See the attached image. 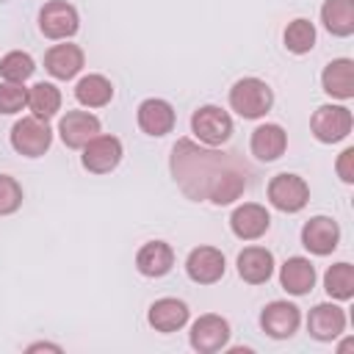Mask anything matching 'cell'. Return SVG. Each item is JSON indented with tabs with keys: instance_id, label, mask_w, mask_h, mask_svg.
<instances>
[{
	"instance_id": "16",
	"label": "cell",
	"mask_w": 354,
	"mask_h": 354,
	"mask_svg": "<svg viewBox=\"0 0 354 354\" xmlns=\"http://www.w3.org/2000/svg\"><path fill=\"white\" fill-rule=\"evenodd\" d=\"M44 66H47V72L53 77L69 80L83 69V50L77 44H55L44 55Z\"/></svg>"
},
{
	"instance_id": "6",
	"label": "cell",
	"mask_w": 354,
	"mask_h": 354,
	"mask_svg": "<svg viewBox=\"0 0 354 354\" xmlns=\"http://www.w3.org/2000/svg\"><path fill=\"white\" fill-rule=\"evenodd\" d=\"M77 25H80L77 11L66 0H50L39 11V28L47 39H66L77 30Z\"/></svg>"
},
{
	"instance_id": "17",
	"label": "cell",
	"mask_w": 354,
	"mask_h": 354,
	"mask_svg": "<svg viewBox=\"0 0 354 354\" xmlns=\"http://www.w3.org/2000/svg\"><path fill=\"white\" fill-rule=\"evenodd\" d=\"M138 127L149 136H166L174 127V108L166 100H144L138 105Z\"/></svg>"
},
{
	"instance_id": "11",
	"label": "cell",
	"mask_w": 354,
	"mask_h": 354,
	"mask_svg": "<svg viewBox=\"0 0 354 354\" xmlns=\"http://www.w3.org/2000/svg\"><path fill=\"white\" fill-rule=\"evenodd\" d=\"M58 133L64 138L66 147L77 149V147H86L94 136H100V119L86 113V111H69L61 124H58Z\"/></svg>"
},
{
	"instance_id": "22",
	"label": "cell",
	"mask_w": 354,
	"mask_h": 354,
	"mask_svg": "<svg viewBox=\"0 0 354 354\" xmlns=\"http://www.w3.org/2000/svg\"><path fill=\"white\" fill-rule=\"evenodd\" d=\"M279 282H282V288H285L288 293L301 296V293H307V290L313 288V282H315V268H313V263L304 260V257H290V260H285V266H282V271H279Z\"/></svg>"
},
{
	"instance_id": "31",
	"label": "cell",
	"mask_w": 354,
	"mask_h": 354,
	"mask_svg": "<svg viewBox=\"0 0 354 354\" xmlns=\"http://www.w3.org/2000/svg\"><path fill=\"white\" fill-rule=\"evenodd\" d=\"M19 205H22V188H19V183L14 177H8V174H0V216L14 213Z\"/></svg>"
},
{
	"instance_id": "13",
	"label": "cell",
	"mask_w": 354,
	"mask_h": 354,
	"mask_svg": "<svg viewBox=\"0 0 354 354\" xmlns=\"http://www.w3.org/2000/svg\"><path fill=\"white\" fill-rule=\"evenodd\" d=\"M271 218H268V210L263 205H254V202H246L241 207H235V213L230 216V227L238 238L243 241H254L260 238L266 230H268Z\"/></svg>"
},
{
	"instance_id": "21",
	"label": "cell",
	"mask_w": 354,
	"mask_h": 354,
	"mask_svg": "<svg viewBox=\"0 0 354 354\" xmlns=\"http://www.w3.org/2000/svg\"><path fill=\"white\" fill-rule=\"evenodd\" d=\"M288 147V136L279 124H260L252 133V152L260 160H277Z\"/></svg>"
},
{
	"instance_id": "8",
	"label": "cell",
	"mask_w": 354,
	"mask_h": 354,
	"mask_svg": "<svg viewBox=\"0 0 354 354\" xmlns=\"http://www.w3.org/2000/svg\"><path fill=\"white\" fill-rule=\"evenodd\" d=\"M122 160V141L113 136H94L83 149V166L94 174H105L116 169Z\"/></svg>"
},
{
	"instance_id": "33",
	"label": "cell",
	"mask_w": 354,
	"mask_h": 354,
	"mask_svg": "<svg viewBox=\"0 0 354 354\" xmlns=\"http://www.w3.org/2000/svg\"><path fill=\"white\" fill-rule=\"evenodd\" d=\"M61 351V346H55V343H33V346H28V351Z\"/></svg>"
},
{
	"instance_id": "14",
	"label": "cell",
	"mask_w": 354,
	"mask_h": 354,
	"mask_svg": "<svg viewBox=\"0 0 354 354\" xmlns=\"http://www.w3.org/2000/svg\"><path fill=\"white\" fill-rule=\"evenodd\" d=\"M299 321H301V315L290 301H271L260 315V324L271 337H290L296 332Z\"/></svg>"
},
{
	"instance_id": "24",
	"label": "cell",
	"mask_w": 354,
	"mask_h": 354,
	"mask_svg": "<svg viewBox=\"0 0 354 354\" xmlns=\"http://www.w3.org/2000/svg\"><path fill=\"white\" fill-rule=\"evenodd\" d=\"M321 19L329 33L351 36L354 33V0H326L321 8Z\"/></svg>"
},
{
	"instance_id": "26",
	"label": "cell",
	"mask_w": 354,
	"mask_h": 354,
	"mask_svg": "<svg viewBox=\"0 0 354 354\" xmlns=\"http://www.w3.org/2000/svg\"><path fill=\"white\" fill-rule=\"evenodd\" d=\"M28 108L33 111L36 119H50L58 113L61 108V91L53 86V83H36L30 91H28Z\"/></svg>"
},
{
	"instance_id": "3",
	"label": "cell",
	"mask_w": 354,
	"mask_h": 354,
	"mask_svg": "<svg viewBox=\"0 0 354 354\" xmlns=\"http://www.w3.org/2000/svg\"><path fill=\"white\" fill-rule=\"evenodd\" d=\"M53 141V130L47 127L44 119H36V116H28V119H19L11 130V147L19 152V155H28V158H39L47 152Z\"/></svg>"
},
{
	"instance_id": "9",
	"label": "cell",
	"mask_w": 354,
	"mask_h": 354,
	"mask_svg": "<svg viewBox=\"0 0 354 354\" xmlns=\"http://www.w3.org/2000/svg\"><path fill=\"white\" fill-rule=\"evenodd\" d=\"M230 340V324L221 315H202L191 326V346L202 354H213L224 348Z\"/></svg>"
},
{
	"instance_id": "19",
	"label": "cell",
	"mask_w": 354,
	"mask_h": 354,
	"mask_svg": "<svg viewBox=\"0 0 354 354\" xmlns=\"http://www.w3.org/2000/svg\"><path fill=\"white\" fill-rule=\"evenodd\" d=\"M271 271H274V257H271L268 249H263V246H249V249H243V252L238 254V274H241L246 282L260 285V282H266V279L271 277Z\"/></svg>"
},
{
	"instance_id": "5",
	"label": "cell",
	"mask_w": 354,
	"mask_h": 354,
	"mask_svg": "<svg viewBox=\"0 0 354 354\" xmlns=\"http://www.w3.org/2000/svg\"><path fill=\"white\" fill-rule=\"evenodd\" d=\"M268 199L282 213H299L310 199V188L296 174H277L268 183Z\"/></svg>"
},
{
	"instance_id": "29",
	"label": "cell",
	"mask_w": 354,
	"mask_h": 354,
	"mask_svg": "<svg viewBox=\"0 0 354 354\" xmlns=\"http://www.w3.org/2000/svg\"><path fill=\"white\" fill-rule=\"evenodd\" d=\"M33 58L28 55V53H22V50H14V53H8V55H3V61H0V75L6 77V80H11V83H22V80H28L30 75H33Z\"/></svg>"
},
{
	"instance_id": "32",
	"label": "cell",
	"mask_w": 354,
	"mask_h": 354,
	"mask_svg": "<svg viewBox=\"0 0 354 354\" xmlns=\"http://www.w3.org/2000/svg\"><path fill=\"white\" fill-rule=\"evenodd\" d=\"M354 149H343L340 152V160H337V174L343 183H354Z\"/></svg>"
},
{
	"instance_id": "10",
	"label": "cell",
	"mask_w": 354,
	"mask_h": 354,
	"mask_svg": "<svg viewBox=\"0 0 354 354\" xmlns=\"http://www.w3.org/2000/svg\"><path fill=\"white\" fill-rule=\"evenodd\" d=\"M185 271H188V277L194 282L210 285V282L224 277V254L218 249H213V246H199V249H194L188 254Z\"/></svg>"
},
{
	"instance_id": "2",
	"label": "cell",
	"mask_w": 354,
	"mask_h": 354,
	"mask_svg": "<svg viewBox=\"0 0 354 354\" xmlns=\"http://www.w3.org/2000/svg\"><path fill=\"white\" fill-rule=\"evenodd\" d=\"M271 102H274L271 88L257 77H243L230 88V105L243 119H257V116L268 113Z\"/></svg>"
},
{
	"instance_id": "23",
	"label": "cell",
	"mask_w": 354,
	"mask_h": 354,
	"mask_svg": "<svg viewBox=\"0 0 354 354\" xmlns=\"http://www.w3.org/2000/svg\"><path fill=\"white\" fill-rule=\"evenodd\" d=\"M188 321V307L177 299H158L149 307V324L158 332H174Z\"/></svg>"
},
{
	"instance_id": "12",
	"label": "cell",
	"mask_w": 354,
	"mask_h": 354,
	"mask_svg": "<svg viewBox=\"0 0 354 354\" xmlns=\"http://www.w3.org/2000/svg\"><path fill=\"white\" fill-rule=\"evenodd\" d=\"M337 241H340V230H337V224H335L332 218H326V216H315V218H310V221L301 227V243H304L313 254H329V252H335Z\"/></svg>"
},
{
	"instance_id": "4",
	"label": "cell",
	"mask_w": 354,
	"mask_h": 354,
	"mask_svg": "<svg viewBox=\"0 0 354 354\" xmlns=\"http://www.w3.org/2000/svg\"><path fill=\"white\" fill-rule=\"evenodd\" d=\"M191 130L196 133L199 141H205L210 147H218L232 136V119H230L227 111H221L216 105H202L191 116Z\"/></svg>"
},
{
	"instance_id": "18",
	"label": "cell",
	"mask_w": 354,
	"mask_h": 354,
	"mask_svg": "<svg viewBox=\"0 0 354 354\" xmlns=\"http://www.w3.org/2000/svg\"><path fill=\"white\" fill-rule=\"evenodd\" d=\"M136 266L144 277H163L169 274V268L174 266V252L169 243L163 241H149L138 249L136 254Z\"/></svg>"
},
{
	"instance_id": "1",
	"label": "cell",
	"mask_w": 354,
	"mask_h": 354,
	"mask_svg": "<svg viewBox=\"0 0 354 354\" xmlns=\"http://www.w3.org/2000/svg\"><path fill=\"white\" fill-rule=\"evenodd\" d=\"M171 174L191 199H210L213 205H230L246 188L249 169L235 152L202 149L183 138L171 152Z\"/></svg>"
},
{
	"instance_id": "27",
	"label": "cell",
	"mask_w": 354,
	"mask_h": 354,
	"mask_svg": "<svg viewBox=\"0 0 354 354\" xmlns=\"http://www.w3.org/2000/svg\"><path fill=\"white\" fill-rule=\"evenodd\" d=\"M326 293L335 299H351L354 296V268L348 263H335L324 277Z\"/></svg>"
},
{
	"instance_id": "28",
	"label": "cell",
	"mask_w": 354,
	"mask_h": 354,
	"mask_svg": "<svg viewBox=\"0 0 354 354\" xmlns=\"http://www.w3.org/2000/svg\"><path fill=\"white\" fill-rule=\"evenodd\" d=\"M315 44V28L310 19H293L288 28H285V47L296 55L301 53H310Z\"/></svg>"
},
{
	"instance_id": "15",
	"label": "cell",
	"mask_w": 354,
	"mask_h": 354,
	"mask_svg": "<svg viewBox=\"0 0 354 354\" xmlns=\"http://www.w3.org/2000/svg\"><path fill=\"white\" fill-rule=\"evenodd\" d=\"M346 326V315L337 304H318L310 310L307 329L315 340H335Z\"/></svg>"
},
{
	"instance_id": "25",
	"label": "cell",
	"mask_w": 354,
	"mask_h": 354,
	"mask_svg": "<svg viewBox=\"0 0 354 354\" xmlns=\"http://www.w3.org/2000/svg\"><path fill=\"white\" fill-rule=\"evenodd\" d=\"M75 97L80 105H88V108H100L105 102H111L113 97V86L108 77L102 75H86L77 86H75Z\"/></svg>"
},
{
	"instance_id": "20",
	"label": "cell",
	"mask_w": 354,
	"mask_h": 354,
	"mask_svg": "<svg viewBox=\"0 0 354 354\" xmlns=\"http://www.w3.org/2000/svg\"><path fill=\"white\" fill-rule=\"evenodd\" d=\"M321 83H324V91L332 97H340V100L354 97V64L348 58H337L326 64Z\"/></svg>"
},
{
	"instance_id": "7",
	"label": "cell",
	"mask_w": 354,
	"mask_h": 354,
	"mask_svg": "<svg viewBox=\"0 0 354 354\" xmlns=\"http://www.w3.org/2000/svg\"><path fill=\"white\" fill-rule=\"evenodd\" d=\"M313 133L324 144H335L351 133V111L343 105H321L313 113Z\"/></svg>"
},
{
	"instance_id": "30",
	"label": "cell",
	"mask_w": 354,
	"mask_h": 354,
	"mask_svg": "<svg viewBox=\"0 0 354 354\" xmlns=\"http://www.w3.org/2000/svg\"><path fill=\"white\" fill-rule=\"evenodd\" d=\"M22 105H28V91L11 80L0 83V113H17Z\"/></svg>"
}]
</instances>
